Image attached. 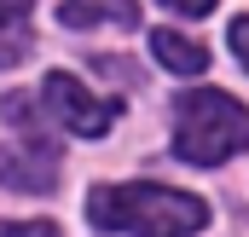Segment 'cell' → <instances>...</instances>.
<instances>
[{
    "label": "cell",
    "instance_id": "obj_10",
    "mask_svg": "<svg viewBox=\"0 0 249 237\" xmlns=\"http://www.w3.org/2000/svg\"><path fill=\"white\" fill-rule=\"evenodd\" d=\"M162 6H174V12H186V17H203V12H214V0H162Z\"/></svg>",
    "mask_w": 249,
    "mask_h": 237
},
{
    "label": "cell",
    "instance_id": "obj_7",
    "mask_svg": "<svg viewBox=\"0 0 249 237\" xmlns=\"http://www.w3.org/2000/svg\"><path fill=\"white\" fill-rule=\"evenodd\" d=\"M29 6L35 0H0V69L29 58Z\"/></svg>",
    "mask_w": 249,
    "mask_h": 237
},
{
    "label": "cell",
    "instance_id": "obj_1",
    "mask_svg": "<svg viewBox=\"0 0 249 237\" xmlns=\"http://www.w3.org/2000/svg\"><path fill=\"white\" fill-rule=\"evenodd\" d=\"M87 220L99 232H127V237H191L209 226L203 197L174 191V185H99L87 191Z\"/></svg>",
    "mask_w": 249,
    "mask_h": 237
},
{
    "label": "cell",
    "instance_id": "obj_6",
    "mask_svg": "<svg viewBox=\"0 0 249 237\" xmlns=\"http://www.w3.org/2000/svg\"><path fill=\"white\" fill-rule=\"evenodd\" d=\"M151 52H157L162 69H174V75H203V69H209V47H197L180 29H157V35H151Z\"/></svg>",
    "mask_w": 249,
    "mask_h": 237
},
{
    "label": "cell",
    "instance_id": "obj_9",
    "mask_svg": "<svg viewBox=\"0 0 249 237\" xmlns=\"http://www.w3.org/2000/svg\"><path fill=\"white\" fill-rule=\"evenodd\" d=\"M232 52L244 58V69H249V17H238L232 23Z\"/></svg>",
    "mask_w": 249,
    "mask_h": 237
},
{
    "label": "cell",
    "instance_id": "obj_2",
    "mask_svg": "<svg viewBox=\"0 0 249 237\" xmlns=\"http://www.w3.org/2000/svg\"><path fill=\"white\" fill-rule=\"evenodd\" d=\"M238 151H249V110L214 87L186 93L174 110V156L191 168H214Z\"/></svg>",
    "mask_w": 249,
    "mask_h": 237
},
{
    "label": "cell",
    "instance_id": "obj_5",
    "mask_svg": "<svg viewBox=\"0 0 249 237\" xmlns=\"http://www.w3.org/2000/svg\"><path fill=\"white\" fill-rule=\"evenodd\" d=\"M122 23V29H133L139 23V6L133 0H64L58 6V23L64 29H93V23Z\"/></svg>",
    "mask_w": 249,
    "mask_h": 237
},
{
    "label": "cell",
    "instance_id": "obj_3",
    "mask_svg": "<svg viewBox=\"0 0 249 237\" xmlns=\"http://www.w3.org/2000/svg\"><path fill=\"white\" fill-rule=\"evenodd\" d=\"M41 104H47V116L58 121L64 133H81V139H99V133H110V121L122 116V99H99V93H87L75 75H64L53 69L47 81H41Z\"/></svg>",
    "mask_w": 249,
    "mask_h": 237
},
{
    "label": "cell",
    "instance_id": "obj_4",
    "mask_svg": "<svg viewBox=\"0 0 249 237\" xmlns=\"http://www.w3.org/2000/svg\"><path fill=\"white\" fill-rule=\"evenodd\" d=\"M0 185L29 191V197H47V191L58 185V151H53L41 133H23L18 145L0 151Z\"/></svg>",
    "mask_w": 249,
    "mask_h": 237
},
{
    "label": "cell",
    "instance_id": "obj_8",
    "mask_svg": "<svg viewBox=\"0 0 249 237\" xmlns=\"http://www.w3.org/2000/svg\"><path fill=\"white\" fill-rule=\"evenodd\" d=\"M0 237H58L53 220H0Z\"/></svg>",
    "mask_w": 249,
    "mask_h": 237
}]
</instances>
